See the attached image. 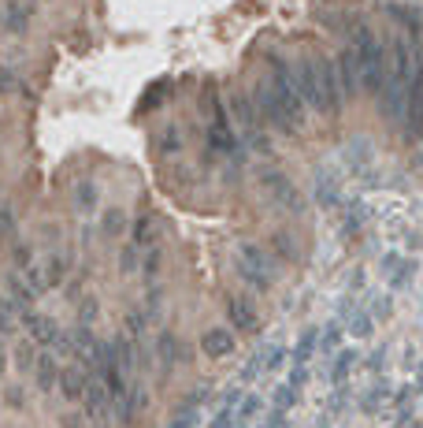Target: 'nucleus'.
<instances>
[{
    "mask_svg": "<svg viewBox=\"0 0 423 428\" xmlns=\"http://www.w3.org/2000/svg\"><path fill=\"white\" fill-rule=\"evenodd\" d=\"M253 105H256V112H260L263 127H271V131H282V134H294V127H289L286 112H282V105H279V97L271 94L268 79H263V82L256 86V97H253Z\"/></svg>",
    "mask_w": 423,
    "mask_h": 428,
    "instance_id": "7",
    "label": "nucleus"
},
{
    "mask_svg": "<svg viewBox=\"0 0 423 428\" xmlns=\"http://www.w3.org/2000/svg\"><path fill=\"white\" fill-rule=\"evenodd\" d=\"M372 317L367 313H356V317H349V335H356V339H364V335H372Z\"/></svg>",
    "mask_w": 423,
    "mask_h": 428,
    "instance_id": "34",
    "label": "nucleus"
},
{
    "mask_svg": "<svg viewBox=\"0 0 423 428\" xmlns=\"http://www.w3.org/2000/svg\"><path fill=\"white\" fill-rule=\"evenodd\" d=\"M334 71H338L341 101H353L356 94H360V63H356L353 49H341V56L334 60Z\"/></svg>",
    "mask_w": 423,
    "mask_h": 428,
    "instance_id": "10",
    "label": "nucleus"
},
{
    "mask_svg": "<svg viewBox=\"0 0 423 428\" xmlns=\"http://www.w3.org/2000/svg\"><path fill=\"white\" fill-rule=\"evenodd\" d=\"M152 235H156V220L152 216H138L134 220V246H138V250H141V246H149Z\"/></svg>",
    "mask_w": 423,
    "mask_h": 428,
    "instance_id": "26",
    "label": "nucleus"
},
{
    "mask_svg": "<svg viewBox=\"0 0 423 428\" xmlns=\"http://www.w3.org/2000/svg\"><path fill=\"white\" fill-rule=\"evenodd\" d=\"M230 112H234L237 131H242V138L249 141V146H253L256 153H268L271 141H268V131H263V120H260V112H256V105H253V97L230 94Z\"/></svg>",
    "mask_w": 423,
    "mask_h": 428,
    "instance_id": "3",
    "label": "nucleus"
},
{
    "mask_svg": "<svg viewBox=\"0 0 423 428\" xmlns=\"http://www.w3.org/2000/svg\"><path fill=\"white\" fill-rule=\"evenodd\" d=\"M227 320L237 332H256V306L242 294H230L227 298Z\"/></svg>",
    "mask_w": 423,
    "mask_h": 428,
    "instance_id": "15",
    "label": "nucleus"
},
{
    "mask_svg": "<svg viewBox=\"0 0 423 428\" xmlns=\"http://www.w3.org/2000/svg\"><path fill=\"white\" fill-rule=\"evenodd\" d=\"M11 227H15V216H11V209L4 205V209H0V235H11Z\"/></svg>",
    "mask_w": 423,
    "mask_h": 428,
    "instance_id": "42",
    "label": "nucleus"
},
{
    "mask_svg": "<svg viewBox=\"0 0 423 428\" xmlns=\"http://www.w3.org/2000/svg\"><path fill=\"white\" fill-rule=\"evenodd\" d=\"M263 413V402L256 398V395H249V398H242L237 402V413H234V421H237V428H245L249 421H256Z\"/></svg>",
    "mask_w": 423,
    "mask_h": 428,
    "instance_id": "21",
    "label": "nucleus"
},
{
    "mask_svg": "<svg viewBox=\"0 0 423 428\" xmlns=\"http://www.w3.org/2000/svg\"><path fill=\"white\" fill-rule=\"evenodd\" d=\"M282 361H286V346H271L268 358H263V369H279Z\"/></svg>",
    "mask_w": 423,
    "mask_h": 428,
    "instance_id": "39",
    "label": "nucleus"
},
{
    "mask_svg": "<svg viewBox=\"0 0 423 428\" xmlns=\"http://www.w3.org/2000/svg\"><path fill=\"white\" fill-rule=\"evenodd\" d=\"M93 317H97V302H93V298H86V302H82V320H78V324H82V328H89V324H93Z\"/></svg>",
    "mask_w": 423,
    "mask_h": 428,
    "instance_id": "41",
    "label": "nucleus"
},
{
    "mask_svg": "<svg viewBox=\"0 0 423 428\" xmlns=\"http://www.w3.org/2000/svg\"><path fill=\"white\" fill-rule=\"evenodd\" d=\"M338 343H341V324L330 320L327 332H323V350H338Z\"/></svg>",
    "mask_w": 423,
    "mask_h": 428,
    "instance_id": "35",
    "label": "nucleus"
},
{
    "mask_svg": "<svg viewBox=\"0 0 423 428\" xmlns=\"http://www.w3.org/2000/svg\"><path fill=\"white\" fill-rule=\"evenodd\" d=\"M271 246H275V253H279V257H289V261L297 257V242L289 239L286 231H275V235H271Z\"/></svg>",
    "mask_w": 423,
    "mask_h": 428,
    "instance_id": "30",
    "label": "nucleus"
},
{
    "mask_svg": "<svg viewBox=\"0 0 423 428\" xmlns=\"http://www.w3.org/2000/svg\"><path fill=\"white\" fill-rule=\"evenodd\" d=\"M100 227H104V235H123L126 231V213L123 209H104V220H100Z\"/></svg>",
    "mask_w": 423,
    "mask_h": 428,
    "instance_id": "25",
    "label": "nucleus"
},
{
    "mask_svg": "<svg viewBox=\"0 0 423 428\" xmlns=\"http://www.w3.org/2000/svg\"><path fill=\"white\" fill-rule=\"evenodd\" d=\"M386 11H390V19H393V23H401V34H405V37H416V42H419V34H423V15H419L416 8L390 4Z\"/></svg>",
    "mask_w": 423,
    "mask_h": 428,
    "instance_id": "16",
    "label": "nucleus"
},
{
    "mask_svg": "<svg viewBox=\"0 0 423 428\" xmlns=\"http://www.w3.org/2000/svg\"><path fill=\"white\" fill-rule=\"evenodd\" d=\"M74 205H78V213H89L97 205V187L93 183H78L74 187Z\"/></svg>",
    "mask_w": 423,
    "mask_h": 428,
    "instance_id": "27",
    "label": "nucleus"
},
{
    "mask_svg": "<svg viewBox=\"0 0 423 428\" xmlns=\"http://www.w3.org/2000/svg\"><path fill=\"white\" fill-rule=\"evenodd\" d=\"M289 79H294V89L301 94V101H305V108L327 115V105H323V94H320V79H315V63L312 56L289 63Z\"/></svg>",
    "mask_w": 423,
    "mask_h": 428,
    "instance_id": "6",
    "label": "nucleus"
},
{
    "mask_svg": "<svg viewBox=\"0 0 423 428\" xmlns=\"http://www.w3.org/2000/svg\"><path fill=\"white\" fill-rule=\"evenodd\" d=\"M63 272H67V265H63V257H48V261L41 265V276H45V287H56V283L63 279Z\"/></svg>",
    "mask_w": 423,
    "mask_h": 428,
    "instance_id": "28",
    "label": "nucleus"
},
{
    "mask_svg": "<svg viewBox=\"0 0 423 428\" xmlns=\"http://www.w3.org/2000/svg\"><path fill=\"white\" fill-rule=\"evenodd\" d=\"M86 384H89V369L82 365V361H74V365L60 369V380H56V387H60V395L67 398V402H82V395H86Z\"/></svg>",
    "mask_w": 423,
    "mask_h": 428,
    "instance_id": "13",
    "label": "nucleus"
},
{
    "mask_svg": "<svg viewBox=\"0 0 423 428\" xmlns=\"http://www.w3.org/2000/svg\"><path fill=\"white\" fill-rule=\"evenodd\" d=\"M19 306L15 302H11V298L4 294V298H0V335H8V332H15V324H19Z\"/></svg>",
    "mask_w": 423,
    "mask_h": 428,
    "instance_id": "23",
    "label": "nucleus"
},
{
    "mask_svg": "<svg viewBox=\"0 0 423 428\" xmlns=\"http://www.w3.org/2000/svg\"><path fill=\"white\" fill-rule=\"evenodd\" d=\"M138 265H141V250H138L134 242H130L126 250L119 253V268H123V272H138Z\"/></svg>",
    "mask_w": 423,
    "mask_h": 428,
    "instance_id": "33",
    "label": "nucleus"
},
{
    "mask_svg": "<svg viewBox=\"0 0 423 428\" xmlns=\"http://www.w3.org/2000/svg\"><path fill=\"white\" fill-rule=\"evenodd\" d=\"M201 350L208 358H227V354H234V335L223 328H212L201 335Z\"/></svg>",
    "mask_w": 423,
    "mask_h": 428,
    "instance_id": "17",
    "label": "nucleus"
},
{
    "mask_svg": "<svg viewBox=\"0 0 423 428\" xmlns=\"http://www.w3.org/2000/svg\"><path fill=\"white\" fill-rule=\"evenodd\" d=\"M349 49H353L356 63H360V89H364V94H375L379 97L382 82H386V68H390V56H386L382 37L367 27V23H353Z\"/></svg>",
    "mask_w": 423,
    "mask_h": 428,
    "instance_id": "1",
    "label": "nucleus"
},
{
    "mask_svg": "<svg viewBox=\"0 0 423 428\" xmlns=\"http://www.w3.org/2000/svg\"><path fill=\"white\" fill-rule=\"evenodd\" d=\"M315 346H320V335H315V332H305V335H301V343L294 346V361H297V365H305Z\"/></svg>",
    "mask_w": 423,
    "mask_h": 428,
    "instance_id": "29",
    "label": "nucleus"
},
{
    "mask_svg": "<svg viewBox=\"0 0 423 428\" xmlns=\"http://www.w3.org/2000/svg\"><path fill=\"white\" fill-rule=\"evenodd\" d=\"M8 402H15V406H22V391H19V387H8V395H4Z\"/></svg>",
    "mask_w": 423,
    "mask_h": 428,
    "instance_id": "44",
    "label": "nucleus"
},
{
    "mask_svg": "<svg viewBox=\"0 0 423 428\" xmlns=\"http://www.w3.org/2000/svg\"><path fill=\"white\" fill-rule=\"evenodd\" d=\"M315 63V79H320V94H323V105H327V115H334L346 101H341V86H338V71H334V60L327 56H312Z\"/></svg>",
    "mask_w": 423,
    "mask_h": 428,
    "instance_id": "8",
    "label": "nucleus"
},
{
    "mask_svg": "<svg viewBox=\"0 0 423 428\" xmlns=\"http://www.w3.org/2000/svg\"><path fill=\"white\" fill-rule=\"evenodd\" d=\"M22 328H26V335H30L34 346H45V350L60 339L56 320H52V317H41V313H22Z\"/></svg>",
    "mask_w": 423,
    "mask_h": 428,
    "instance_id": "14",
    "label": "nucleus"
},
{
    "mask_svg": "<svg viewBox=\"0 0 423 428\" xmlns=\"http://www.w3.org/2000/svg\"><path fill=\"white\" fill-rule=\"evenodd\" d=\"M208 146L223 153V157H234L237 153V134H234V127L227 120V112H223V105L212 108V123H208Z\"/></svg>",
    "mask_w": 423,
    "mask_h": 428,
    "instance_id": "9",
    "label": "nucleus"
},
{
    "mask_svg": "<svg viewBox=\"0 0 423 428\" xmlns=\"http://www.w3.org/2000/svg\"><path fill=\"white\" fill-rule=\"evenodd\" d=\"M315 201H320L323 209H334V205L341 201V187L327 172H320V179H315Z\"/></svg>",
    "mask_w": 423,
    "mask_h": 428,
    "instance_id": "20",
    "label": "nucleus"
},
{
    "mask_svg": "<svg viewBox=\"0 0 423 428\" xmlns=\"http://www.w3.org/2000/svg\"><path fill=\"white\" fill-rule=\"evenodd\" d=\"M30 265H34V250H30V246H15V268L26 272Z\"/></svg>",
    "mask_w": 423,
    "mask_h": 428,
    "instance_id": "38",
    "label": "nucleus"
},
{
    "mask_svg": "<svg viewBox=\"0 0 423 428\" xmlns=\"http://www.w3.org/2000/svg\"><path fill=\"white\" fill-rule=\"evenodd\" d=\"M349 369H353V350H341V358L334 361V372H330V380H334V384H346Z\"/></svg>",
    "mask_w": 423,
    "mask_h": 428,
    "instance_id": "32",
    "label": "nucleus"
},
{
    "mask_svg": "<svg viewBox=\"0 0 423 428\" xmlns=\"http://www.w3.org/2000/svg\"><path fill=\"white\" fill-rule=\"evenodd\" d=\"M15 365L19 369H34V343H26V346L15 350Z\"/></svg>",
    "mask_w": 423,
    "mask_h": 428,
    "instance_id": "37",
    "label": "nucleus"
},
{
    "mask_svg": "<svg viewBox=\"0 0 423 428\" xmlns=\"http://www.w3.org/2000/svg\"><path fill=\"white\" fill-rule=\"evenodd\" d=\"M8 298L19 306V313H30V302H34V291H30V283H26L19 272L15 276H8Z\"/></svg>",
    "mask_w": 423,
    "mask_h": 428,
    "instance_id": "19",
    "label": "nucleus"
},
{
    "mask_svg": "<svg viewBox=\"0 0 423 428\" xmlns=\"http://www.w3.org/2000/svg\"><path fill=\"white\" fill-rule=\"evenodd\" d=\"M268 86H271V94L279 97V105L286 112L289 127H294V134H301V131H305V123H308V108H305V101H301V94L294 89V79H289V63L286 60H271Z\"/></svg>",
    "mask_w": 423,
    "mask_h": 428,
    "instance_id": "2",
    "label": "nucleus"
},
{
    "mask_svg": "<svg viewBox=\"0 0 423 428\" xmlns=\"http://www.w3.org/2000/svg\"><path fill=\"white\" fill-rule=\"evenodd\" d=\"M19 89V75L11 68H0V94H15Z\"/></svg>",
    "mask_w": 423,
    "mask_h": 428,
    "instance_id": "36",
    "label": "nucleus"
},
{
    "mask_svg": "<svg viewBox=\"0 0 423 428\" xmlns=\"http://www.w3.org/2000/svg\"><path fill=\"white\" fill-rule=\"evenodd\" d=\"M175 335H160V354H164V365H171L175 361Z\"/></svg>",
    "mask_w": 423,
    "mask_h": 428,
    "instance_id": "40",
    "label": "nucleus"
},
{
    "mask_svg": "<svg viewBox=\"0 0 423 428\" xmlns=\"http://www.w3.org/2000/svg\"><path fill=\"white\" fill-rule=\"evenodd\" d=\"M34 376H37V387H41V391H52V387H56V380H60V361H56L52 350H45V354L34 361Z\"/></svg>",
    "mask_w": 423,
    "mask_h": 428,
    "instance_id": "18",
    "label": "nucleus"
},
{
    "mask_svg": "<svg viewBox=\"0 0 423 428\" xmlns=\"http://www.w3.org/2000/svg\"><path fill=\"white\" fill-rule=\"evenodd\" d=\"M0 27L8 34L22 37L30 30V4L26 0H0Z\"/></svg>",
    "mask_w": 423,
    "mask_h": 428,
    "instance_id": "11",
    "label": "nucleus"
},
{
    "mask_svg": "<svg viewBox=\"0 0 423 428\" xmlns=\"http://www.w3.org/2000/svg\"><path fill=\"white\" fill-rule=\"evenodd\" d=\"M82 402H86V413H89L93 421H108V413H112V395H108V387H104L100 376H89Z\"/></svg>",
    "mask_w": 423,
    "mask_h": 428,
    "instance_id": "12",
    "label": "nucleus"
},
{
    "mask_svg": "<svg viewBox=\"0 0 423 428\" xmlns=\"http://www.w3.org/2000/svg\"><path fill=\"white\" fill-rule=\"evenodd\" d=\"M364 224V209H360V201H349V205H341V231L346 235H356Z\"/></svg>",
    "mask_w": 423,
    "mask_h": 428,
    "instance_id": "22",
    "label": "nucleus"
},
{
    "mask_svg": "<svg viewBox=\"0 0 423 428\" xmlns=\"http://www.w3.org/2000/svg\"><path fill=\"white\" fill-rule=\"evenodd\" d=\"M237 272H242V279L253 283L256 291H268L271 279H275V261L260 250V246L245 242L242 250H237Z\"/></svg>",
    "mask_w": 423,
    "mask_h": 428,
    "instance_id": "4",
    "label": "nucleus"
},
{
    "mask_svg": "<svg viewBox=\"0 0 423 428\" xmlns=\"http://www.w3.org/2000/svg\"><path fill=\"white\" fill-rule=\"evenodd\" d=\"M160 97H167V82L160 79V82H152L149 89H145V97H141V112H149V108H156V101Z\"/></svg>",
    "mask_w": 423,
    "mask_h": 428,
    "instance_id": "31",
    "label": "nucleus"
},
{
    "mask_svg": "<svg viewBox=\"0 0 423 428\" xmlns=\"http://www.w3.org/2000/svg\"><path fill=\"white\" fill-rule=\"evenodd\" d=\"M4 365H8V354H4V346H0V376H4Z\"/></svg>",
    "mask_w": 423,
    "mask_h": 428,
    "instance_id": "45",
    "label": "nucleus"
},
{
    "mask_svg": "<svg viewBox=\"0 0 423 428\" xmlns=\"http://www.w3.org/2000/svg\"><path fill=\"white\" fill-rule=\"evenodd\" d=\"M156 149H160L164 157H175V153L182 149V131L178 127H164L160 138H156Z\"/></svg>",
    "mask_w": 423,
    "mask_h": 428,
    "instance_id": "24",
    "label": "nucleus"
},
{
    "mask_svg": "<svg viewBox=\"0 0 423 428\" xmlns=\"http://www.w3.org/2000/svg\"><path fill=\"white\" fill-rule=\"evenodd\" d=\"M156 268H160V253L149 250V257H145V276H156Z\"/></svg>",
    "mask_w": 423,
    "mask_h": 428,
    "instance_id": "43",
    "label": "nucleus"
},
{
    "mask_svg": "<svg viewBox=\"0 0 423 428\" xmlns=\"http://www.w3.org/2000/svg\"><path fill=\"white\" fill-rule=\"evenodd\" d=\"M260 190L268 194V201H275L286 213H305V198L294 187V179L282 172H260Z\"/></svg>",
    "mask_w": 423,
    "mask_h": 428,
    "instance_id": "5",
    "label": "nucleus"
}]
</instances>
